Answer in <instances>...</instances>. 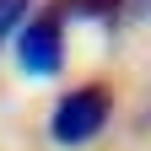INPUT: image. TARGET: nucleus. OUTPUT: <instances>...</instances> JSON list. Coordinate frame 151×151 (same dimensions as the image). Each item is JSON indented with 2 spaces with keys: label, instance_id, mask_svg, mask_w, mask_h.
<instances>
[{
  "label": "nucleus",
  "instance_id": "f257e3e1",
  "mask_svg": "<svg viewBox=\"0 0 151 151\" xmlns=\"http://www.w3.org/2000/svg\"><path fill=\"white\" fill-rule=\"evenodd\" d=\"M113 119V92L108 86H70L49 113V140L54 146H92Z\"/></svg>",
  "mask_w": 151,
  "mask_h": 151
},
{
  "label": "nucleus",
  "instance_id": "f03ea898",
  "mask_svg": "<svg viewBox=\"0 0 151 151\" xmlns=\"http://www.w3.org/2000/svg\"><path fill=\"white\" fill-rule=\"evenodd\" d=\"M16 65H22V76H32V81L60 76V65H65V16L60 11L27 16V22L16 27Z\"/></svg>",
  "mask_w": 151,
  "mask_h": 151
},
{
  "label": "nucleus",
  "instance_id": "7ed1b4c3",
  "mask_svg": "<svg viewBox=\"0 0 151 151\" xmlns=\"http://www.w3.org/2000/svg\"><path fill=\"white\" fill-rule=\"evenodd\" d=\"M27 6H32V0H0V43L27 22Z\"/></svg>",
  "mask_w": 151,
  "mask_h": 151
}]
</instances>
